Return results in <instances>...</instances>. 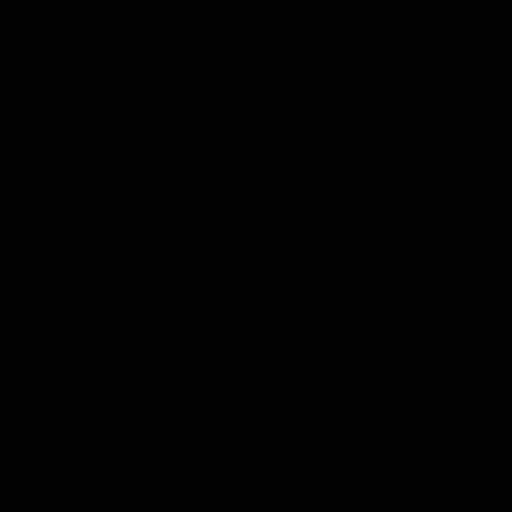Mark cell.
Instances as JSON below:
<instances>
[]
</instances>
